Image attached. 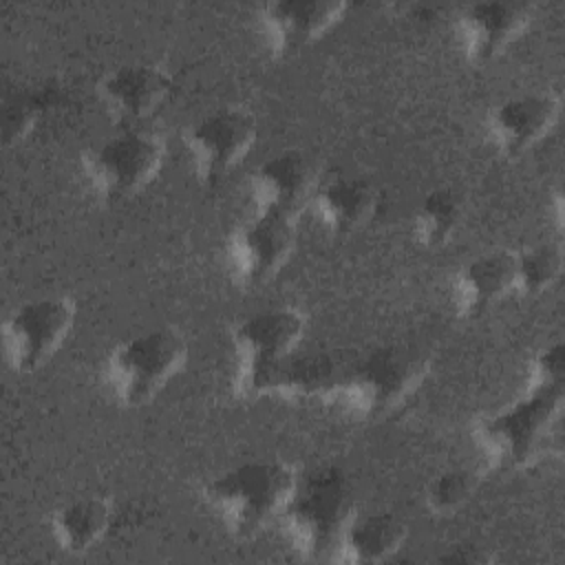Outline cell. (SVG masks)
Returning <instances> with one entry per match:
<instances>
[{
    "instance_id": "6da1fadb",
    "label": "cell",
    "mask_w": 565,
    "mask_h": 565,
    "mask_svg": "<svg viewBox=\"0 0 565 565\" xmlns=\"http://www.w3.org/2000/svg\"><path fill=\"white\" fill-rule=\"evenodd\" d=\"M565 391L527 393L475 419L472 441L488 472H519L563 455Z\"/></svg>"
},
{
    "instance_id": "7a4b0ae2",
    "label": "cell",
    "mask_w": 565,
    "mask_h": 565,
    "mask_svg": "<svg viewBox=\"0 0 565 565\" xmlns=\"http://www.w3.org/2000/svg\"><path fill=\"white\" fill-rule=\"evenodd\" d=\"M298 477L285 459H252L212 475L201 497L232 536L254 539L280 519Z\"/></svg>"
},
{
    "instance_id": "3957f363",
    "label": "cell",
    "mask_w": 565,
    "mask_h": 565,
    "mask_svg": "<svg viewBox=\"0 0 565 565\" xmlns=\"http://www.w3.org/2000/svg\"><path fill=\"white\" fill-rule=\"evenodd\" d=\"M358 512L353 486L338 466L300 472L280 514V525L302 561H333L342 532Z\"/></svg>"
},
{
    "instance_id": "277c9868",
    "label": "cell",
    "mask_w": 565,
    "mask_h": 565,
    "mask_svg": "<svg viewBox=\"0 0 565 565\" xmlns=\"http://www.w3.org/2000/svg\"><path fill=\"white\" fill-rule=\"evenodd\" d=\"M430 360L408 347H377L340 369L327 404H340L360 419H384L426 382Z\"/></svg>"
},
{
    "instance_id": "5b68a950",
    "label": "cell",
    "mask_w": 565,
    "mask_h": 565,
    "mask_svg": "<svg viewBox=\"0 0 565 565\" xmlns=\"http://www.w3.org/2000/svg\"><path fill=\"white\" fill-rule=\"evenodd\" d=\"M168 137L154 126L113 128L79 154V172L88 190L106 203L143 192L163 170Z\"/></svg>"
},
{
    "instance_id": "8992f818",
    "label": "cell",
    "mask_w": 565,
    "mask_h": 565,
    "mask_svg": "<svg viewBox=\"0 0 565 565\" xmlns=\"http://www.w3.org/2000/svg\"><path fill=\"white\" fill-rule=\"evenodd\" d=\"M188 351V340L177 327L146 329L108 351L102 382L121 408H141L185 369Z\"/></svg>"
},
{
    "instance_id": "52a82bcc",
    "label": "cell",
    "mask_w": 565,
    "mask_h": 565,
    "mask_svg": "<svg viewBox=\"0 0 565 565\" xmlns=\"http://www.w3.org/2000/svg\"><path fill=\"white\" fill-rule=\"evenodd\" d=\"M258 139V121L243 106H221L192 119L183 132L192 177L203 188H216L252 152Z\"/></svg>"
},
{
    "instance_id": "ba28073f",
    "label": "cell",
    "mask_w": 565,
    "mask_h": 565,
    "mask_svg": "<svg viewBox=\"0 0 565 565\" xmlns=\"http://www.w3.org/2000/svg\"><path fill=\"white\" fill-rule=\"evenodd\" d=\"M77 320L71 296H40L15 305L2 320V355L13 373L40 371L68 340Z\"/></svg>"
},
{
    "instance_id": "9c48e42d",
    "label": "cell",
    "mask_w": 565,
    "mask_h": 565,
    "mask_svg": "<svg viewBox=\"0 0 565 565\" xmlns=\"http://www.w3.org/2000/svg\"><path fill=\"white\" fill-rule=\"evenodd\" d=\"M294 247L296 223L252 214L227 236V274L243 289L263 287L289 263Z\"/></svg>"
},
{
    "instance_id": "30bf717a",
    "label": "cell",
    "mask_w": 565,
    "mask_h": 565,
    "mask_svg": "<svg viewBox=\"0 0 565 565\" xmlns=\"http://www.w3.org/2000/svg\"><path fill=\"white\" fill-rule=\"evenodd\" d=\"M338 373L340 366L329 355H307L298 349L276 362L234 371L232 388L241 399L278 397L287 402H329Z\"/></svg>"
},
{
    "instance_id": "8fae6325",
    "label": "cell",
    "mask_w": 565,
    "mask_h": 565,
    "mask_svg": "<svg viewBox=\"0 0 565 565\" xmlns=\"http://www.w3.org/2000/svg\"><path fill=\"white\" fill-rule=\"evenodd\" d=\"M95 90L113 128L148 126L170 99L174 77L163 64L130 62L106 71Z\"/></svg>"
},
{
    "instance_id": "7c38bea8",
    "label": "cell",
    "mask_w": 565,
    "mask_h": 565,
    "mask_svg": "<svg viewBox=\"0 0 565 565\" xmlns=\"http://www.w3.org/2000/svg\"><path fill=\"white\" fill-rule=\"evenodd\" d=\"M318 177L311 161L300 150H282L260 161L249 174L252 214L300 221L309 212Z\"/></svg>"
},
{
    "instance_id": "4fadbf2b",
    "label": "cell",
    "mask_w": 565,
    "mask_h": 565,
    "mask_svg": "<svg viewBox=\"0 0 565 565\" xmlns=\"http://www.w3.org/2000/svg\"><path fill=\"white\" fill-rule=\"evenodd\" d=\"M534 4L521 0H486L466 4L455 18L461 55L477 66L499 60L534 22Z\"/></svg>"
},
{
    "instance_id": "5bb4252c",
    "label": "cell",
    "mask_w": 565,
    "mask_h": 565,
    "mask_svg": "<svg viewBox=\"0 0 565 565\" xmlns=\"http://www.w3.org/2000/svg\"><path fill=\"white\" fill-rule=\"evenodd\" d=\"M563 113L558 90H532L497 102L486 119L492 148L505 159L534 150L556 126Z\"/></svg>"
},
{
    "instance_id": "9a60e30c",
    "label": "cell",
    "mask_w": 565,
    "mask_h": 565,
    "mask_svg": "<svg viewBox=\"0 0 565 565\" xmlns=\"http://www.w3.org/2000/svg\"><path fill=\"white\" fill-rule=\"evenodd\" d=\"M349 4L342 0H276L258 11V31L276 57L294 55L333 31Z\"/></svg>"
},
{
    "instance_id": "2e32d148",
    "label": "cell",
    "mask_w": 565,
    "mask_h": 565,
    "mask_svg": "<svg viewBox=\"0 0 565 565\" xmlns=\"http://www.w3.org/2000/svg\"><path fill=\"white\" fill-rule=\"evenodd\" d=\"M307 333V313L298 307H267L241 318L230 331L236 369H252L296 353Z\"/></svg>"
},
{
    "instance_id": "e0dca14e",
    "label": "cell",
    "mask_w": 565,
    "mask_h": 565,
    "mask_svg": "<svg viewBox=\"0 0 565 565\" xmlns=\"http://www.w3.org/2000/svg\"><path fill=\"white\" fill-rule=\"evenodd\" d=\"M382 210V190L364 174L333 172L318 179L309 214L327 232L349 236L369 227Z\"/></svg>"
},
{
    "instance_id": "ac0fdd59",
    "label": "cell",
    "mask_w": 565,
    "mask_h": 565,
    "mask_svg": "<svg viewBox=\"0 0 565 565\" xmlns=\"http://www.w3.org/2000/svg\"><path fill=\"white\" fill-rule=\"evenodd\" d=\"M452 309L461 320H475L512 296V249H492L466 260L450 287Z\"/></svg>"
},
{
    "instance_id": "d6986e66",
    "label": "cell",
    "mask_w": 565,
    "mask_h": 565,
    "mask_svg": "<svg viewBox=\"0 0 565 565\" xmlns=\"http://www.w3.org/2000/svg\"><path fill=\"white\" fill-rule=\"evenodd\" d=\"M115 519L117 510L113 499L84 494L57 505L49 519V530L62 552L84 554L106 539Z\"/></svg>"
},
{
    "instance_id": "ffe728a7",
    "label": "cell",
    "mask_w": 565,
    "mask_h": 565,
    "mask_svg": "<svg viewBox=\"0 0 565 565\" xmlns=\"http://www.w3.org/2000/svg\"><path fill=\"white\" fill-rule=\"evenodd\" d=\"M408 536L406 523L386 510L355 512L342 532L333 561L340 563H382L399 552Z\"/></svg>"
},
{
    "instance_id": "44dd1931",
    "label": "cell",
    "mask_w": 565,
    "mask_h": 565,
    "mask_svg": "<svg viewBox=\"0 0 565 565\" xmlns=\"http://www.w3.org/2000/svg\"><path fill=\"white\" fill-rule=\"evenodd\" d=\"M466 205L457 190L433 188L428 190L413 214L415 241L426 249L446 247L463 223Z\"/></svg>"
},
{
    "instance_id": "7402d4cb",
    "label": "cell",
    "mask_w": 565,
    "mask_h": 565,
    "mask_svg": "<svg viewBox=\"0 0 565 565\" xmlns=\"http://www.w3.org/2000/svg\"><path fill=\"white\" fill-rule=\"evenodd\" d=\"M563 274L558 245H525L512 249V294L534 298L547 291Z\"/></svg>"
},
{
    "instance_id": "603a6c76",
    "label": "cell",
    "mask_w": 565,
    "mask_h": 565,
    "mask_svg": "<svg viewBox=\"0 0 565 565\" xmlns=\"http://www.w3.org/2000/svg\"><path fill=\"white\" fill-rule=\"evenodd\" d=\"M477 490V475L468 468H446L433 475L422 492L426 510L435 516L459 512Z\"/></svg>"
},
{
    "instance_id": "cb8c5ba5",
    "label": "cell",
    "mask_w": 565,
    "mask_h": 565,
    "mask_svg": "<svg viewBox=\"0 0 565 565\" xmlns=\"http://www.w3.org/2000/svg\"><path fill=\"white\" fill-rule=\"evenodd\" d=\"M51 108L49 90H22L4 106L2 137L7 143H20L44 121Z\"/></svg>"
},
{
    "instance_id": "d4e9b609",
    "label": "cell",
    "mask_w": 565,
    "mask_h": 565,
    "mask_svg": "<svg viewBox=\"0 0 565 565\" xmlns=\"http://www.w3.org/2000/svg\"><path fill=\"white\" fill-rule=\"evenodd\" d=\"M527 393L565 391V344L561 340L543 344L532 353L525 366Z\"/></svg>"
},
{
    "instance_id": "484cf974",
    "label": "cell",
    "mask_w": 565,
    "mask_h": 565,
    "mask_svg": "<svg viewBox=\"0 0 565 565\" xmlns=\"http://www.w3.org/2000/svg\"><path fill=\"white\" fill-rule=\"evenodd\" d=\"M441 558L452 561V563H483V561H490V556L486 554V547H479L472 554L466 552V547H452V552L444 554Z\"/></svg>"
}]
</instances>
